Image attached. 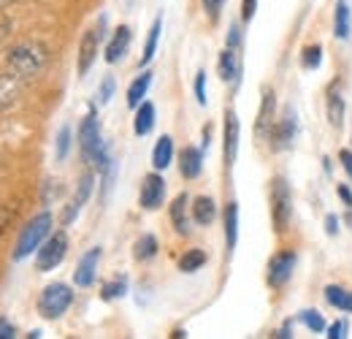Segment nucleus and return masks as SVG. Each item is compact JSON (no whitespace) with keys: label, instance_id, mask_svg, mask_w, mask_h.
Segmentation results:
<instances>
[{"label":"nucleus","instance_id":"f257e3e1","mask_svg":"<svg viewBox=\"0 0 352 339\" xmlns=\"http://www.w3.org/2000/svg\"><path fill=\"white\" fill-rule=\"evenodd\" d=\"M49 63V49L41 41H22L8 49V71L16 74L22 82H33L41 76Z\"/></svg>","mask_w":352,"mask_h":339},{"label":"nucleus","instance_id":"f03ea898","mask_svg":"<svg viewBox=\"0 0 352 339\" xmlns=\"http://www.w3.org/2000/svg\"><path fill=\"white\" fill-rule=\"evenodd\" d=\"M79 147H82V158L87 163H92L100 174L114 163L109 158V150H106L103 138H100V125H98V117L95 114H87L82 127H79Z\"/></svg>","mask_w":352,"mask_h":339},{"label":"nucleus","instance_id":"7ed1b4c3","mask_svg":"<svg viewBox=\"0 0 352 339\" xmlns=\"http://www.w3.org/2000/svg\"><path fill=\"white\" fill-rule=\"evenodd\" d=\"M49 234H52V214L41 212L38 217H33V220L22 228V234H19V239H16L14 260H25L30 253H38V247L44 245Z\"/></svg>","mask_w":352,"mask_h":339},{"label":"nucleus","instance_id":"20e7f679","mask_svg":"<svg viewBox=\"0 0 352 339\" xmlns=\"http://www.w3.org/2000/svg\"><path fill=\"white\" fill-rule=\"evenodd\" d=\"M74 304V291L63 282L46 285L38 296V312L44 315L46 320H57L63 312H68V307Z\"/></svg>","mask_w":352,"mask_h":339},{"label":"nucleus","instance_id":"39448f33","mask_svg":"<svg viewBox=\"0 0 352 339\" xmlns=\"http://www.w3.org/2000/svg\"><path fill=\"white\" fill-rule=\"evenodd\" d=\"M271 217H274L276 231L285 234L293 217V196H290V185L282 176H276L271 187Z\"/></svg>","mask_w":352,"mask_h":339},{"label":"nucleus","instance_id":"423d86ee","mask_svg":"<svg viewBox=\"0 0 352 339\" xmlns=\"http://www.w3.org/2000/svg\"><path fill=\"white\" fill-rule=\"evenodd\" d=\"M68 253V236L63 231L57 234H49L46 242L38 247V255H36V269L38 271H52L63 263V258Z\"/></svg>","mask_w":352,"mask_h":339},{"label":"nucleus","instance_id":"0eeeda50","mask_svg":"<svg viewBox=\"0 0 352 339\" xmlns=\"http://www.w3.org/2000/svg\"><path fill=\"white\" fill-rule=\"evenodd\" d=\"M103 25H106V19H100V25L87 30L85 39H82V46H79V76H87V71L92 68V63L98 57L100 39H103Z\"/></svg>","mask_w":352,"mask_h":339},{"label":"nucleus","instance_id":"6e6552de","mask_svg":"<svg viewBox=\"0 0 352 339\" xmlns=\"http://www.w3.org/2000/svg\"><path fill=\"white\" fill-rule=\"evenodd\" d=\"M163 198H166V179L160 174H146L144 185H141V207L155 212V209H160Z\"/></svg>","mask_w":352,"mask_h":339},{"label":"nucleus","instance_id":"1a4fd4ad","mask_svg":"<svg viewBox=\"0 0 352 339\" xmlns=\"http://www.w3.org/2000/svg\"><path fill=\"white\" fill-rule=\"evenodd\" d=\"M296 133H298V120H296V112H293V109H287V112H285V117H282V120L274 125V130H271L274 150H287V147H293Z\"/></svg>","mask_w":352,"mask_h":339},{"label":"nucleus","instance_id":"9d476101","mask_svg":"<svg viewBox=\"0 0 352 339\" xmlns=\"http://www.w3.org/2000/svg\"><path fill=\"white\" fill-rule=\"evenodd\" d=\"M293 269H296V253L274 255L271 263H268V285L282 288V285L293 277Z\"/></svg>","mask_w":352,"mask_h":339},{"label":"nucleus","instance_id":"9b49d317","mask_svg":"<svg viewBox=\"0 0 352 339\" xmlns=\"http://www.w3.org/2000/svg\"><path fill=\"white\" fill-rule=\"evenodd\" d=\"M22 87H25V82L16 74H11V71L0 74V112H11L19 103Z\"/></svg>","mask_w":352,"mask_h":339},{"label":"nucleus","instance_id":"f8f14e48","mask_svg":"<svg viewBox=\"0 0 352 339\" xmlns=\"http://www.w3.org/2000/svg\"><path fill=\"white\" fill-rule=\"evenodd\" d=\"M98 263H100V247H92L89 253L82 255L76 271H74V282L79 288H89L95 282V274H98Z\"/></svg>","mask_w":352,"mask_h":339},{"label":"nucleus","instance_id":"ddd939ff","mask_svg":"<svg viewBox=\"0 0 352 339\" xmlns=\"http://www.w3.org/2000/svg\"><path fill=\"white\" fill-rule=\"evenodd\" d=\"M239 133H241V125L236 112H228L225 114V166L228 169L236 163V155H239Z\"/></svg>","mask_w":352,"mask_h":339},{"label":"nucleus","instance_id":"4468645a","mask_svg":"<svg viewBox=\"0 0 352 339\" xmlns=\"http://www.w3.org/2000/svg\"><path fill=\"white\" fill-rule=\"evenodd\" d=\"M131 28L128 25H120L117 28V33L111 36V41H109V46H106V60L114 65V63H120L125 54H128V49H131Z\"/></svg>","mask_w":352,"mask_h":339},{"label":"nucleus","instance_id":"2eb2a0df","mask_svg":"<svg viewBox=\"0 0 352 339\" xmlns=\"http://www.w3.org/2000/svg\"><path fill=\"white\" fill-rule=\"evenodd\" d=\"M241 46H225L220 54V76L222 82H239L241 74Z\"/></svg>","mask_w":352,"mask_h":339},{"label":"nucleus","instance_id":"dca6fc26","mask_svg":"<svg viewBox=\"0 0 352 339\" xmlns=\"http://www.w3.org/2000/svg\"><path fill=\"white\" fill-rule=\"evenodd\" d=\"M89 193H92V174H85L82 179H79V187H76V196H74V204L65 209L63 214V225H71L74 223V217L79 214V209L87 204Z\"/></svg>","mask_w":352,"mask_h":339},{"label":"nucleus","instance_id":"f3484780","mask_svg":"<svg viewBox=\"0 0 352 339\" xmlns=\"http://www.w3.org/2000/svg\"><path fill=\"white\" fill-rule=\"evenodd\" d=\"M274 106H276V101H274V92L271 90H265L263 92V103H261V114H258V125H255V133H258V138H265V136H271V130H274Z\"/></svg>","mask_w":352,"mask_h":339},{"label":"nucleus","instance_id":"a211bd4d","mask_svg":"<svg viewBox=\"0 0 352 339\" xmlns=\"http://www.w3.org/2000/svg\"><path fill=\"white\" fill-rule=\"evenodd\" d=\"M201 169H204V152L195 150V147H184V150H182V161H179L182 176L195 179V176L201 174Z\"/></svg>","mask_w":352,"mask_h":339},{"label":"nucleus","instance_id":"6ab92c4d","mask_svg":"<svg viewBox=\"0 0 352 339\" xmlns=\"http://www.w3.org/2000/svg\"><path fill=\"white\" fill-rule=\"evenodd\" d=\"M328 123L333 127L344 125V101H342V87L333 82L328 90Z\"/></svg>","mask_w":352,"mask_h":339},{"label":"nucleus","instance_id":"aec40b11","mask_svg":"<svg viewBox=\"0 0 352 339\" xmlns=\"http://www.w3.org/2000/svg\"><path fill=\"white\" fill-rule=\"evenodd\" d=\"M236 242H239V204L230 201L228 209H225V245H228V253L236 250Z\"/></svg>","mask_w":352,"mask_h":339},{"label":"nucleus","instance_id":"412c9836","mask_svg":"<svg viewBox=\"0 0 352 339\" xmlns=\"http://www.w3.org/2000/svg\"><path fill=\"white\" fill-rule=\"evenodd\" d=\"M171 161H174V141H171V136H160L155 144V152H152V166L163 171L171 166Z\"/></svg>","mask_w":352,"mask_h":339},{"label":"nucleus","instance_id":"4be33fe9","mask_svg":"<svg viewBox=\"0 0 352 339\" xmlns=\"http://www.w3.org/2000/svg\"><path fill=\"white\" fill-rule=\"evenodd\" d=\"M333 33H336V39H342V41H347V39H350V33H352V14H350V6H347L344 0H339V3H336Z\"/></svg>","mask_w":352,"mask_h":339},{"label":"nucleus","instance_id":"5701e85b","mask_svg":"<svg viewBox=\"0 0 352 339\" xmlns=\"http://www.w3.org/2000/svg\"><path fill=\"white\" fill-rule=\"evenodd\" d=\"M192 217H195L198 225H212L214 217H217V204H214L209 196L195 198V204H192Z\"/></svg>","mask_w":352,"mask_h":339},{"label":"nucleus","instance_id":"b1692460","mask_svg":"<svg viewBox=\"0 0 352 339\" xmlns=\"http://www.w3.org/2000/svg\"><path fill=\"white\" fill-rule=\"evenodd\" d=\"M149 85H152V74L144 71V74L128 87V106H131V109H138V106H141V101H144V95H146Z\"/></svg>","mask_w":352,"mask_h":339},{"label":"nucleus","instance_id":"393cba45","mask_svg":"<svg viewBox=\"0 0 352 339\" xmlns=\"http://www.w3.org/2000/svg\"><path fill=\"white\" fill-rule=\"evenodd\" d=\"M325 301H328L331 307L342 309V312H352V294L344 291L342 285H328V288H325Z\"/></svg>","mask_w":352,"mask_h":339},{"label":"nucleus","instance_id":"a878e982","mask_svg":"<svg viewBox=\"0 0 352 339\" xmlns=\"http://www.w3.org/2000/svg\"><path fill=\"white\" fill-rule=\"evenodd\" d=\"M160 30H163V17H157L149 28V36H146V43H144V54H141V68L155 57L157 52V41H160Z\"/></svg>","mask_w":352,"mask_h":339},{"label":"nucleus","instance_id":"bb28decb","mask_svg":"<svg viewBox=\"0 0 352 339\" xmlns=\"http://www.w3.org/2000/svg\"><path fill=\"white\" fill-rule=\"evenodd\" d=\"M152 125H155V106L146 101V103H141V106H138L133 127H135V133H138V136H146V133L152 130Z\"/></svg>","mask_w":352,"mask_h":339},{"label":"nucleus","instance_id":"cd10ccee","mask_svg":"<svg viewBox=\"0 0 352 339\" xmlns=\"http://www.w3.org/2000/svg\"><path fill=\"white\" fill-rule=\"evenodd\" d=\"M171 223L179 234H187V196H176V201L171 204Z\"/></svg>","mask_w":352,"mask_h":339},{"label":"nucleus","instance_id":"c85d7f7f","mask_svg":"<svg viewBox=\"0 0 352 339\" xmlns=\"http://www.w3.org/2000/svg\"><path fill=\"white\" fill-rule=\"evenodd\" d=\"M155 253H157V239L152 234H146L135 242V250H133L135 260H149V258H155Z\"/></svg>","mask_w":352,"mask_h":339},{"label":"nucleus","instance_id":"c756f323","mask_svg":"<svg viewBox=\"0 0 352 339\" xmlns=\"http://www.w3.org/2000/svg\"><path fill=\"white\" fill-rule=\"evenodd\" d=\"M204 263H206V253H204V250H190V253L182 255L179 269H182L184 274H192V271H198Z\"/></svg>","mask_w":352,"mask_h":339},{"label":"nucleus","instance_id":"7c9ffc66","mask_svg":"<svg viewBox=\"0 0 352 339\" xmlns=\"http://www.w3.org/2000/svg\"><path fill=\"white\" fill-rule=\"evenodd\" d=\"M320 63H322V46H307L301 54V65L307 71H314V68H320Z\"/></svg>","mask_w":352,"mask_h":339},{"label":"nucleus","instance_id":"2f4dec72","mask_svg":"<svg viewBox=\"0 0 352 339\" xmlns=\"http://www.w3.org/2000/svg\"><path fill=\"white\" fill-rule=\"evenodd\" d=\"M301 323L307 326L309 331H314V334H320V331L325 329L322 315H320V312H314V309H304V312H301Z\"/></svg>","mask_w":352,"mask_h":339},{"label":"nucleus","instance_id":"473e14b6","mask_svg":"<svg viewBox=\"0 0 352 339\" xmlns=\"http://www.w3.org/2000/svg\"><path fill=\"white\" fill-rule=\"evenodd\" d=\"M68 150H71V127H60V133H57V147H54L57 161H65V158H68Z\"/></svg>","mask_w":352,"mask_h":339},{"label":"nucleus","instance_id":"72a5a7b5","mask_svg":"<svg viewBox=\"0 0 352 339\" xmlns=\"http://www.w3.org/2000/svg\"><path fill=\"white\" fill-rule=\"evenodd\" d=\"M125 294H128V282L125 280H117V282H109L100 296L106 298V301H111V298H122Z\"/></svg>","mask_w":352,"mask_h":339},{"label":"nucleus","instance_id":"f704fd0d","mask_svg":"<svg viewBox=\"0 0 352 339\" xmlns=\"http://www.w3.org/2000/svg\"><path fill=\"white\" fill-rule=\"evenodd\" d=\"M114 79H111V76H106V79H103V85H100V90H98V101H100V103H109V101H111V95H114Z\"/></svg>","mask_w":352,"mask_h":339},{"label":"nucleus","instance_id":"c9c22d12","mask_svg":"<svg viewBox=\"0 0 352 339\" xmlns=\"http://www.w3.org/2000/svg\"><path fill=\"white\" fill-rule=\"evenodd\" d=\"M195 98L201 106H206V74L204 71H198V76H195Z\"/></svg>","mask_w":352,"mask_h":339},{"label":"nucleus","instance_id":"e433bc0d","mask_svg":"<svg viewBox=\"0 0 352 339\" xmlns=\"http://www.w3.org/2000/svg\"><path fill=\"white\" fill-rule=\"evenodd\" d=\"M222 3H225V0H204V8H206V14H209L212 22H217V17H220V11H222Z\"/></svg>","mask_w":352,"mask_h":339},{"label":"nucleus","instance_id":"4c0bfd02","mask_svg":"<svg viewBox=\"0 0 352 339\" xmlns=\"http://www.w3.org/2000/svg\"><path fill=\"white\" fill-rule=\"evenodd\" d=\"M255 11H258V0H241V19L244 22H250L255 17Z\"/></svg>","mask_w":352,"mask_h":339},{"label":"nucleus","instance_id":"58836bf2","mask_svg":"<svg viewBox=\"0 0 352 339\" xmlns=\"http://www.w3.org/2000/svg\"><path fill=\"white\" fill-rule=\"evenodd\" d=\"M328 337H331V339H344V337H347V320H336V323L328 329Z\"/></svg>","mask_w":352,"mask_h":339},{"label":"nucleus","instance_id":"ea45409f","mask_svg":"<svg viewBox=\"0 0 352 339\" xmlns=\"http://www.w3.org/2000/svg\"><path fill=\"white\" fill-rule=\"evenodd\" d=\"M8 33H11V19L0 11V46H3V41L8 39Z\"/></svg>","mask_w":352,"mask_h":339},{"label":"nucleus","instance_id":"a19ab883","mask_svg":"<svg viewBox=\"0 0 352 339\" xmlns=\"http://www.w3.org/2000/svg\"><path fill=\"white\" fill-rule=\"evenodd\" d=\"M336 223H339V217H336V214H328V217H325V231H328V236H333V234L339 231V225H336Z\"/></svg>","mask_w":352,"mask_h":339},{"label":"nucleus","instance_id":"79ce46f5","mask_svg":"<svg viewBox=\"0 0 352 339\" xmlns=\"http://www.w3.org/2000/svg\"><path fill=\"white\" fill-rule=\"evenodd\" d=\"M11 337H14V326L6 318H0V339H11Z\"/></svg>","mask_w":352,"mask_h":339},{"label":"nucleus","instance_id":"37998d69","mask_svg":"<svg viewBox=\"0 0 352 339\" xmlns=\"http://www.w3.org/2000/svg\"><path fill=\"white\" fill-rule=\"evenodd\" d=\"M339 158H342V166L347 169V174H350V179H352V152L350 150H342V152H339Z\"/></svg>","mask_w":352,"mask_h":339},{"label":"nucleus","instance_id":"c03bdc74","mask_svg":"<svg viewBox=\"0 0 352 339\" xmlns=\"http://www.w3.org/2000/svg\"><path fill=\"white\" fill-rule=\"evenodd\" d=\"M339 196H342V198L347 201V207L352 209V193L347 190V187H344V185H339Z\"/></svg>","mask_w":352,"mask_h":339},{"label":"nucleus","instance_id":"a18cd8bd","mask_svg":"<svg viewBox=\"0 0 352 339\" xmlns=\"http://www.w3.org/2000/svg\"><path fill=\"white\" fill-rule=\"evenodd\" d=\"M11 3H16V0H0V8H6V6H11Z\"/></svg>","mask_w":352,"mask_h":339}]
</instances>
